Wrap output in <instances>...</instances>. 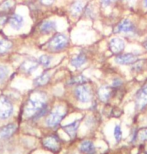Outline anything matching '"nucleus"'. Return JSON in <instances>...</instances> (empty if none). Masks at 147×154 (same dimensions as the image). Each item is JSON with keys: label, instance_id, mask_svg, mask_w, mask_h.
I'll use <instances>...</instances> for the list:
<instances>
[{"label": "nucleus", "instance_id": "3", "mask_svg": "<svg viewBox=\"0 0 147 154\" xmlns=\"http://www.w3.org/2000/svg\"><path fill=\"white\" fill-rule=\"evenodd\" d=\"M74 94L79 102L82 103L89 102L91 98H92V92H91L90 87L85 84L77 85V87L74 90Z\"/></svg>", "mask_w": 147, "mask_h": 154}, {"label": "nucleus", "instance_id": "34", "mask_svg": "<svg viewBox=\"0 0 147 154\" xmlns=\"http://www.w3.org/2000/svg\"><path fill=\"white\" fill-rule=\"evenodd\" d=\"M143 6L145 8H147V0H143Z\"/></svg>", "mask_w": 147, "mask_h": 154}, {"label": "nucleus", "instance_id": "13", "mask_svg": "<svg viewBox=\"0 0 147 154\" xmlns=\"http://www.w3.org/2000/svg\"><path fill=\"white\" fill-rule=\"evenodd\" d=\"M43 144L46 148H48L49 150H51V151H53V152H57L60 147L59 143H58L57 137H55V136H49L47 138H45L43 141Z\"/></svg>", "mask_w": 147, "mask_h": 154}, {"label": "nucleus", "instance_id": "28", "mask_svg": "<svg viewBox=\"0 0 147 154\" xmlns=\"http://www.w3.org/2000/svg\"><path fill=\"white\" fill-rule=\"evenodd\" d=\"M137 136L141 141H147V128L141 129L139 131V133L137 134Z\"/></svg>", "mask_w": 147, "mask_h": 154}, {"label": "nucleus", "instance_id": "31", "mask_svg": "<svg viewBox=\"0 0 147 154\" xmlns=\"http://www.w3.org/2000/svg\"><path fill=\"white\" fill-rule=\"evenodd\" d=\"M40 1V3L42 5H44V6H50L52 5L54 3L55 0H39Z\"/></svg>", "mask_w": 147, "mask_h": 154}, {"label": "nucleus", "instance_id": "33", "mask_svg": "<svg viewBox=\"0 0 147 154\" xmlns=\"http://www.w3.org/2000/svg\"><path fill=\"white\" fill-rule=\"evenodd\" d=\"M143 47H144L145 49H146V51H147V39L146 40H144V41H143Z\"/></svg>", "mask_w": 147, "mask_h": 154}, {"label": "nucleus", "instance_id": "18", "mask_svg": "<svg viewBox=\"0 0 147 154\" xmlns=\"http://www.w3.org/2000/svg\"><path fill=\"white\" fill-rule=\"evenodd\" d=\"M17 126L15 124H8L6 126H3L2 128H0V138H7L11 136L16 130Z\"/></svg>", "mask_w": 147, "mask_h": 154}, {"label": "nucleus", "instance_id": "8", "mask_svg": "<svg viewBox=\"0 0 147 154\" xmlns=\"http://www.w3.org/2000/svg\"><path fill=\"white\" fill-rule=\"evenodd\" d=\"M135 103L138 109H143L147 105V84L142 86L135 95Z\"/></svg>", "mask_w": 147, "mask_h": 154}, {"label": "nucleus", "instance_id": "29", "mask_svg": "<svg viewBox=\"0 0 147 154\" xmlns=\"http://www.w3.org/2000/svg\"><path fill=\"white\" fill-rule=\"evenodd\" d=\"M121 135H122V132H121V129H120V126L119 125H116L115 128H114V137L116 138V140H120L121 138Z\"/></svg>", "mask_w": 147, "mask_h": 154}, {"label": "nucleus", "instance_id": "27", "mask_svg": "<svg viewBox=\"0 0 147 154\" xmlns=\"http://www.w3.org/2000/svg\"><path fill=\"white\" fill-rule=\"evenodd\" d=\"M8 20H9V16L7 15V13L1 12L0 13V26H4L8 22Z\"/></svg>", "mask_w": 147, "mask_h": 154}, {"label": "nucleus", "instance_id": "23", "mask_svg": "<svg viewBox=\"0 0 147 154\" xmlns=\"http://www.w3.org/2000/svg\"><path fill=\"white\" fill-rule=\"evenodd\" d=\"M88 81H89V80H88L86 77L80 74V75H77V76H75L70 79L69 84L70 85H80V84H85V83H87Z\"/></svg>", "mask_w": 147, "mask_h": 154}, {"label": "nucleus", "instance_id": "11", "mask_svg": "<svg viewBox=\"0 0 147 154\" xmlns=\"http://www.w3.org/2000/svg\"><path fill=\"white\" fill-rule=\"evenodd\" d=\"M8 22L13 29L19 30V29L22 28V26L24 24V19H23V17L19 14H12L11 16H9Z\"/></svg>", "mask_w": 147, "mask_h": 154}, {"label": "nucleus", "instance_id": "2", "mask_svg": "<svg viewBox=\"0 0 147 154\" xmlns=\"http://www.w3.org/2000/svg\"><path fill=\"white\" fill-rule=\"evenodd\" d=\"M68 44H69L68 36L64 34V33H56L47 42L46 46L48 50H50L52 52H58V51H62L65 48L68 47Z\"/></svg>", "mask_w": 147, "mask_h": 154}, {"label": "nucleus", "instance_id": "10", "mask_svg": "<svg viewBox=\"0 0 147 154\" xmlns=\"http://www.w3.org/2000/svg\"><path fill=\"white\" fill-rule=\"evenodd\" d=\"M38 65V60L34 59V58H28L25 61H23L22 64L20 65V70L25 73V74H31L37 68Z\"/></svg>", "mask_w": 147, "mask_h": 154}, {"label": "nucleus", "instance_id": "22", "mask_svg": "<svg viewBox=\"0 0 147 154\" xmlns=\"http://www.w3.org/2000/svg\"><path fill=\"white\" fill-rule=\"evenodd\" d=\"M12 42L8 39H0V55H3L12 48Z\"/></svg>", "mask_w": 147, "mask_h": 154}, {"label": "nucleus", "instance_id": "12", "mask_svg": "<svg viewBox=\"0 0 147 154\" xmlns=\"http://www.w3.org/2000/svg\"><path fill=\"white\" fill-rule=\"evenodd\" d=\"M55 29H56V23H55L54 21L46 20V21H43V22L39 25L40 33H42L43 35L50 34V33L53 32Z\"/></svg>", "mask_w": 147, "mask_h": 154}, {"label": "nucleus", "instance_id": "21", "mask_svg": "<svg viewBox=\"0 0 147 154\" xmlns=\"http://www.w3.org/2000/svg\"><path fill=\"white\" fill-rule=\"evenodd\" d=\"M15 7V0H3L0 3V10L5 13L12 11Z\"/></svg>", "mask_w": 147, "mask_h": 154}, {"label": "nucleus", "instance_id": "30", "mask_svg": "<svg viewBox=\"0 0 147 154\" xmlns=\"http://www.w3.org/2000/svg\"><path fill=\"white\" fill-rule=\"evenodd\" d=\"M122 80L120 78H114L112 81V88H118L122 85Z\"/></svg>", "mask_w": 147, "mask_h": 154}, {"label": "nucleus", "instance_id": "6", "mask_svg": "<svg viewBox=\"0 0 147 154\" xmlns=\"http://www.w3.org/2000/svg\"><path fill=\"white\" fill-rule=\"evenodd\" d=\"M115 33H123V34L133 35L136 33V26L129 19H123L118 23L114 30Z\"/></svg>", "mask_w": 147, "mask_h": 154}, {"label": "nucleus", "instance_id": "1", "mask_svg": "<svg viewBox=\"0 0 147 154\" xmlns=\"http://www.w3.org/2000/svg\"><path fill=\"white\" fill-rule=\"evenodd\" d=\"M47 97L42 92H34L26 102L23 114L26 118L38 119L47 112Z\"/></svg>", "mask_w": 147, "mask_h": 154}, {"label": "nucleus", "instance_id": "24", "mask_svg": "<svg viewBox=\"0 0 147 154\" xmlns=\"http://www.w3.org/2000/svg\"><path fill=\"white\" fill-rule=\"evenodd\" d=\"M51 60H52V57L50 55L44 54V55H41V56L38 58V63H39V65H41L43 67H48L51 64Z\"/></svg>", "mask_w": 147, "mask_h": 154}, {"label": "nucleus", "instance_id": "14", "mask_svg": "<svg viewBox=\"0 0 147 154\" xmlns=\"http://www.w3.org/2000/svg\"><path fill=\"white\" fill-rule=\"evenodd\" d=\"M84 8H85L84 2L81 1V0H76V1L73 2L71 6H70V13H71L72 16L77 17L82 13Z\"/></svg>", "mask_w": 147, "mask_h": 154}, {"label": "nucleus", "instance_id": "32", "mask_svg": "<svg viewBox=\"0 0 147 154\" xmlns=\"http://www.w3.org/2000/svg\"><path fill=\"white\" fill-rule=\"evenodd\" d=\"M113 1H114V0H100L101 5H102L103 7H107V6H109Z\"/></svg>", "mask_w": 147, "mask_h": 154}, {"label": "nucleus", "instance_id": "9", "mask_svg": "<svg viewBox=\"0 0 147 154\" xmlns=\"http://www.w3.org/2000/svg\"><path fill=\"white\" fill-rule=\"evenodd\" d=\"M109 49L113 54H121L125 49V42L123 39L114 37L109 41Z\"/></svg>", "mask_w": 147, "mask_h": 154}, {"label": "nucleus", "instance_id": "5", "mask_svg": "<svg viewBox=\"0 0 147 154\" xmlns=\"http://www.w3.org/2000/svg\"><path fill=\"white\" fill-rule=\"evenodd\" d=\"M13 104L6 96H0V118L7 119L13 114Z\"/></svg>", "mask_w": 147, "mask_h": 154}, {"label": "nucleus", "instance_id": "19", "mask_svg": "<svg viewBox=\"0 0 147 154\" xmlns=\"http://www.w3.org/2000/svg\"><path fill=\"white\" fill-rule=\"evenodd\" d=\"M49 80H50V74H49V72L45 71L42 73L41 75L36 77L35 80L33 81V83H34L35 86H43V85L47 84L49 82Z\"/></svg>", "mask_w": 147, "mask_h": 154}, {"label": "nucleus", "instance_id": "16", "mask_svg": "<svg viewBox=\"0 0 147 154\" xmlns=\"http://www.w3.org/2000/svg\"><path fill=\"white\" fill-rule=\"evenodd\" d=\"M70 63H71V65L74 66L75 68H79V67L83 66L84 64L87 63V56L84 53H79L71 58Z\"/></svg>", "mask_w": 147, "mask_h": 154}, {"label": "nucleus", "instance_id": "4", "mask_svg": "<svg viewBox=\"0 0 147 154\" xmlns=\"http://www.w3.org/2000/svg\"><path fill=\"white\" fill-rule=\"evenodd\" d=\"M65 116V110L62 107H56L46 118V125L49 127H55L62 121V119Z\"/></svg>", "mask_w": 147, "mask_h": 154}, {"label": "nucleus", "instance_id": "17", "mask_svg": "<svg viewBox=\"0 0 147 154\" xmlns=\"http://www.w3.org/2000/svg\"><path fill=\"white\" fill-rule=\"evenodd\" d=\"M80 151L83 152L84 154H94L95 153V146L92 141L90 140H85L83 142L80 143Z\"/></svg>", "mask_w": 147, "mask_h": 154}, {"label": "nucleus", "instance_id": "7", "mask_svg": "<svg viewBox=\"0 0 147 154\" xmlns=\"http://www.w3.org/2000/svg\"><path fill=\"white\" fill-rule=\"evenodd\" d=\"M139 59L138 54L134 53H124V54H118L115 57V62L120 65H132Z\"/></svg>", "mask_w": 147, "mask_h": 154}, {"label": "nucleus", "instance_id": "20", "mask_svg": "<svg viewBox=\"0 0 147 154\" xmlns=\"http://www.w3.org/2000/svg\"><path fill=\"white\" fill-rule=\"evenodd\" d=\"M79 123H80V121H79V120H76V121L70 123V124H68V125L63 126V129L66 131V133L72 138V137L75 136V133H76V131H77Z\"/></svg>", "mask_w": 147, "mask_h": 154}, {"label": "nucleus", "instance_id": "15", "mask_svg": "<svg viewBox=\"0 0 147 154\" xmlns=\"http://www.w3.org/2000/svg\"><path fill=\"white\" fill-rule=\"evenodd\" d=\"M112 95V87L110 86H101V87L98 89V96H99V99L103 102H106L110 99Z\"/></svg>", "mask_w": 147, "mask_h": 154}, {"label": "nucleus", "instance_id": "25", "mask_svg": "<svg viewBox=\"0 0 147 154\" xmlns=\"http://www.w3.org/2000/svg\"><path fill=\"white\" fill-rule=\"evenodd\" d=\"M8 72H9V69L8 67L6 65H2L0 64V83L2 81H4L6 79V77L8 75Z\"/></svg>", "mask_w": 147, "mask_h": 154}, {"label": "nucleus", "instance_id": "26", "mask_svg": "<svg viewBox=\"0 0 147 154\" xmlns=\"http://www.w3.org/2000/svg\"><path fill=\"white\" fill-rule=\"evenodd\" d=\"M144 62H145V60H137L135 63L132 64V70L133 71H140L142 68H143V66H144Z\"/></svg>", "mask_w": 147, "mask_h": 154}]
</instances>
